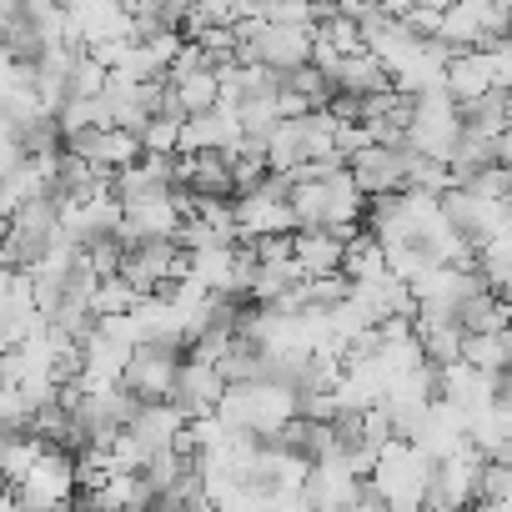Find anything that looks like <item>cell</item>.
<instances>
[{
    "instance_id": "cell-26",
    "label": "cell",
    "mask_w": 512,
    "mask_h": 512,
    "mask_svg": "<svg viewBox=\"0 0 512 512\" xmlns=\"http://www.w3.org/2000/svg\"><path fill=\"white\" fill-rule=\"evenodd\" d=\"M21 166H26V141H21L16 126L0 121V176H16Z\"/></svg>"
},
{
    "instance_id": "cell-23",
    "label": "cell",
    "mask_w": 512,
    "mask_h": 512,
    "mask_svg": "<svg viewBox=\"0 0 512 512\" xmlns=\"http://www.w3.org/2000/svg\"><path fill=\"white\" fill-rule=\"evenodd\" d=\"M181 121H186V116H176V111H156V116L141 126V146L156 151V156H176V146H181Z\"/></svg>"
},
{
    "instance_id": "cell-11",
    "label": "cell",
    "mask_w": 512,
    "mask_h": 512,
    "mask_svg": "<svg viewBox=\"0 0 512 512\" xmlns=\"http://www.w3.org/2000/svg\"><path fill=\"white\" fill-rule=\"evenodd\" d=\"M347 171L367 196H382V191H397L407 181V151L392 141H367L362 151L347 156Z\"/></svg>"
},
{
    "instance_id": "cell-16",
    "label": "cell",
    "mask_w": 512,
    "mask_h": 512,
    "mask_svg": "<svg viewBox=\"0 0 512 512\" xmlns=\"http://www.w3.org/2000/svg\"><path fill=\"white\" fill-rule=\"evenodd\" d=\"M447 91L457 96V106L497 91V66H492V51L487 46H467V51H452L447 61Z\"/></svg>"
},
{
    "instance_id": "cell-10",
    "label": "cell",
    "mask_w": 512,
    "mask_h": 512,
    "mask_svg": "<svg viewBox=\"0 0 512 512\" xmlns=\"http://www.w3.org/2000/svg\"><path fill=\"white\" fill-rule=\"evenodd\" d=\"M497 377L502 372H487V367H472L467 357H457V362L437 367V397H447L452 407H462L472 417V412L497 402Z\"/></svg>"
},
{
    "instance_id": "cell-22",
    "label": "cell",
    "mask_w": 512,
    "mask_h": 512,
    "mask_svg": "<svg viewBox=\"0 0 512 512\" xmlns=\"http://www.w3.org/2000/svg\"><path fill=\"white\" fill-rule=\"evenodd\" d=\"M282 86H292L307 106H327V101H332V76H327L317 61H307V66H297V71H282Z\"/></svg>"
},
{
    "instance_id": "cell-13",
    "label": "cell",
    "mask_w": 512,
    "mask_h": 512,
    "mask_svg": "<svg viewBox=\"0 0 512 512\" xmlns=\"http://www.w3.org/2000/svg\"><path fill=\"white\" fill-rule=\"evenodd\" d=\"M66 146L81 151L91 166H101V171H111V176L146 151V146H141V131H126V126H91V131L71 136Z\"/></svg>"
},
{
    "instance_id": "cell-15",
    "label": "cell",
    "mask_w": 512,
    "mask_h": 512,
    "mask_svg": "<svg viewBox=\"0 0 512 512\" xmlns=\"http://www.w3.org/2000/svg\"><path fill=\"white\" fill-rule=\"evenodd\" d=\"M342 256H347V236L332 226H297L292 231V262L302 277H327L342 272Z\"/></svg>"
},
{
    "instance_id": "cell-28",
    "label": "cell",
    "mask_w": 512,
    "mask_h": 512,
    "mask_svg": "<svg viewBox=\"0 0 512 512\" xmlns=\"http://www.w3.org/2000/svg\"><path fill=\"white\" fill-rule=\"evenodd\" d=\"M272 11V0H236V16H256V21H262Z\"/></svg>"
},
{
    "instance_id": "cell-20",
    "label": "cell",
    "mask_w": 512,
    "mask_h": 512,
    "mask_svg": "<svg viewBox=\"0 0 512 512\" xmlns=\"http://www.w3.org/2000/svg\"><path fill=\"white\" fill-rule=\"evenodd\" d=\"M46 116H56V111L41 101V91H36L31 81L0 96V121H6V126H16V131H31V126H36V121H46Z\"/></svg>"
},
{
    "instance_id": "cell-17",
    "label": "cell",
    "mask_w": 512,
    "mask_h": 512,
    "mask_svg": "<svg viewBox=\"0 0 512 512\" xmlns=\"http://www.w3.org/2000/svg\"><path fill=\"white\" fill-rule=\"evenodd\" d=\"M176 186V156H156V151H141L131 166H121L111 176V191L121 201H136V196H151V191H171Z\"/></svg>"
},
{
    "instance_id": "cell-3",
    "label": "cell",
    "mask_w": 512,
    "mask_h": 512,
    "mask_svg": "<svg viewBox=\"0 0 512 512\" xmlns=\"http://www.w3.org/2000/svg\"><path fill=\"white\" fill-rule=\"evenodd\" d=\"M457 136H462V106H457V96L447 86H432V91L412 96V121H407V146L412 151L452 161Z\"/></svg>"
},
{
    "instance_id": "cell-19",
    "label": "cell",
    "mask_w": 512,
    "mask_h": 512,
    "mask_svg": "<svg viewBox=\"0 0 512 512\" xmlns=\"http://www.w3.org/2000/svg\"><path fill=\"white\" fill-rule=\"evenodd\" d=\"M126 427H131L151 452H161V447H176V432L186 427V412H181L171 397H166V402H141L136 417H131Z\"/></svg>"
},
{
    "instance_id": "cell-7",
    "label": "cell",
    "mask_w": 512,
    "mask_h": 512,
    "mask_svg": "<svg viewBox=\"0 0 512 512\" xmlns=\"http://www.w3.org/2000/svg\"><path fill=\"white\" fill-rule=\"evenodd\" d=\"M81 487H76V457H71V447H61V442H51L41 457H36V467L16 482V502H36V507H56V502H71Z\"/></svg>"
},
{
    "instance_id": "cell-30",
    "label": "cell",
    "mask_w": 512,
    "mask_h": 512,
    "mask_svg": "<svg viewBox=\"0 0 512 512\" xmlns=\"http://www.w3.org/2000/svg\"><path fill=\"white\" fill-rule=\"evenodd\" d=\"M377 6H382L387 16H407V11L417 6V0H377Z\"/></svg>"
},
{
    "instance_id": "cell-21",
    "label": "cell",
    "mask_w": 512,
    "mask_h": 512,
    "mask_svg": "<svg viewBox=\"0 0 512 512\" xmlns=\"http://www.w3.org/2000/svg\"><path fill=\"white\" fill-rule=\"evenodd\" d=\"M126 241L116 236V231H106V236H91L86 246H81V262L96 272V277H116L121 267H126Z\"/></svg>"
},
{
    "instance_id": "cell-9",
    "label": "cell",
    "mask_w": 512,
    "mask_h": 512,
    "mask_svg": "<svg viewBox=\"0 0 512 512\" xmlns=\"http://www.w3.org/2000/svg\"><path fill=\"white\" fill-rule=\"evenodd\" d=\"M402 437H412L432 462H442V457H452V452H462V447L472 442V437H467V412L452 407L447 397H432V402L422 407V417H417Z\"/></svg>"
},
{
    "instance_id": "cell-1",
    "label": "cell",
    "mask_w": 512,
    "mask_h": 512,
    "mask_svg": "<svg viewBox=\"0 0 512 512\" xmlns=\"http://www.w3.org/2000/svg\"><path fill=\"white\" fill-rule=\"evenodd\" d=\"M287 201L297 211V226H332L342 236L362 231V211H367V191L352 181L347 161L332 166L327 176L312 181H287Z\"/></svg>"
},
{
    "instance_id": "cell-2",
    "label": "cell",
    "mask_w": 512,
    "mask_h": 512,
    "mask_svg": "<svg viewBox=\"0 0 512 512\" xmlns=\"http://www.w3.org/2000/svg\"><path fill=\"white\" fill-rule=\"evenodd\" d=\"M432 467H437V462H432L412 437L397 432V437L382 442V452H377L367 482H372V492L382 497V507L417 512V507L427 502V492H432Z\"/></svg>"
},
{
    "instance_id": "cell-5",
    "label": "cell",
    "mask_w": 512,
    "mask_h": 512,
    "mask_svg": "<svg viewBox=\"0 0 512 512\" xmlns=\"http://www.w3.org/2000/svg\"><path fill=\"white\" fill-rule=\"evenodd\" d=\"M121 226L116 236L126 246L136 241H161V236H176L181 231V216H186V191L171 186V191H151V196H136V201H121Z\"/></svg>"
},
{
    "instance_id": "cell-29",
    "label": "cell",
    "mask_w": 512,
    "mask_h": 512,
    "mask_svg": "<svg viewBox=\"0 0 512 512\" xmlns=\"http://www.w3.org/2000/svg\"><path fill=\"white\" fill-rule=\"evenodd\" d=\"M497 402L512 407V367H502V377H497Z\"/></svg>"
},
{
    "instance_id": "cell-27",
    "label": "cell",
    "mask_w": 512,
    "mask_h": 512,
    "mask_svg": "<svg viewBox=\"0 0 512 512\" xmlns=\"http://www.w3.org/2000/svg\"><path fill=\"white\" fill-rule=\"evenodd\" d=\"M26 81H31V61H21L16 51L0 46V96L16 91V86H26Z\"/></svg>"
},
{
    "instance_id": "cell-4",
    "label": "cell",
    "mask_w": 512,
    "mask_h": 512,
    "mask_svg": "<svg viewBox=\"0 0 512 512\" xmlns=\"http://www.w3.org/2000/svg\"><path fill=\"white\" fill-rule=\"evenodd\" d=\"M61 231V196H31L16 206V216L6 221V241H0V262L11 267H31L46 256V246Z\"/></svg>"
},
{
    "instance_id": "cell-8",
    "label": "cell",
    "mask_w": 512,
    "mask_h": 512,
    "mask_svg": "<svg viewBox=\"0 0 512 512\" xmlns=\"http://www.w3.org/2000/svg\"><path fill=\"white\" fill-rule=\"evenodd\" d=\"M121 277H126L136 292H161V287H171L176 277H186V246H181L176 236L136 241V246L126 251Z\"/></svg>"
},
{
    "instance_id": "cell-6",
    "label": "cell",
    "mask_w": 512,
    "mask_h": 512,
    "mask_svg": "<svg viewBox=\"0 0 512 512\" xmlns=\"http://www.w3.org/2000/svg\"><path fill=\"white\" fill-rule=\"evenodd\" d=\"M176 372H181V347L136 342V347H131V362H126V372H121V387H126L136 402H166L171 387H176Z\"/></svg>"
},
{
    "instance_id": "cell-14",
    "label": "cell",
    "mask_w": 512,
    "mask_h": 512,
    "mask_svg": "<svg viewBox=\"0 0 512 512\" xmlns=\"http://www.w3.org/2000/svg\"><path fill=\"white\" fill-rule=\"evenodd\" d=\"M226 392V372L216 362H196V357H181V372H176V387H171V402L186 412V417H206L216 412Z\"/></svg>"
},
{
    "instance_id": "cell-12",
    "label": "cell",
    "mask_w": 512,
    "mask_h": 512,
    "mask_svg": "<svg viewBox=\"0 0 512 512\" xmlns=\"http://www.w3.org/2000/svg\"><path fill=\"white\" fill-rule=\"evenodd\" d=\"M482 452L467 442L462 452H452V457H442L437 467H432V492H427V502L432 507H462V502H477V477H482Z\"/></svg>"
},
{
    "instance_id": "cell-18",
    "label": "cell",
    "mask_w": 512,
    "mask_h": 512,
    "mask_svg": "<svg viewBox=\"0 0 512 512\" xmlns=\"http://www.w3.org/2000/svg\"><path fill=\"white\" fill-rule=\"evenodd\" d=\"M327 76H332V91H342V96H377V91L392 86L387 66H382L372 51H347V56H337V66H332Z\"/></svg>"
},
{
    "instance_id": "cell-25",
    "label": "cell",
    "mask_w": 512,
    "mask_h": 512,
    "mask_svg": "<svg viewBox=\"0 0 512 512\" xmlns=\"http://www.w3.org/2000/svg\"><path fill=\"white\" fill-rule=\"evenodd\" d=\"M111 81V66H101L91 51L76 61V71H71V96H101V86Z\"/></svg>"
},
{
    "instance_id": "cell-24",
    "label": "cell",
    "mask_w": 512,
    "mask_h": 512,
    "mask_svg": "<svg viewBox=\"0 0 512 512\" xmlns=\"http://www.w3.org/2000/svg\"><path fill=\"white\" fill-rule=\"evenodd\" d=\"M462 357H467L472 367L502 372V367H507V342H502V332H467V337H462Z\"/></svg>"
}]
</instances>
